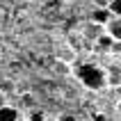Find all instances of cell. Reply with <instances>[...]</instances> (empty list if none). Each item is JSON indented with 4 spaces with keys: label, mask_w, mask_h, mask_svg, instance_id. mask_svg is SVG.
I'll return each instance as SVG.
<instances>
[{
    "label": "cell",
    "mask_w": 121,
    "mask_h": 121,
    "mask_svg": "<svg viewBox=\"0 0 121 121\" xmlns=\"http://www.w3.org/2000/svg\"><path fill=\"white\" fill-rule=\"evenodd\" d=\"M78 75H80V80L85 82L89 89H101L103 85L108 82V75L103 73L98 66H94V64H85V66H80Z\"/></svg>",
    "instance_id": "cell-1"
},
{
    "label": "cell",
    "mask_w": 121,
    "mask_h": 121,
    "mask_svg": "<svg viewBox=\"0 0 121 121\" xmlns=\"http://www.w3.org/2000/svg\"><path fill=\"white\" fill-rule=\"evenodd\" d=\"M91 21L98 23V25H108L110 21H112V14H110L108 7H105V9H96V12L91 14Z\"/></svg>",
    "instance_id": "cell-2"
},
{
    "label": "cell",
    "mask_w": 121,
    "mask_h": 121,
    "mask_svg": "<svg viewBox=\"0 0 121 121\" xmlns=\"http://www.w3.org/2000/svg\"><path fill=\"white\" fill-rule=\"evenodd\" d=\"M0 121H18V112L9 105H2L0 108Z\"/></svg>",
    "instance_id": "cell-3"
},
{
    "label": "cell",
    "mask_w": 121,
    "mask_h": 121,
    "mask_svg": "<svg viewBox=\"0 0 121 121\" xmlns=\"http://www.w3.org/2000/svg\"><path fill=\"white\" fill-rule=\"evenodd\" d=\"M108 32H110V37H112V39L121 41V18L110 21V23H108Z\"/></svg>",
    "instance_id": "cell-4"
},
{
    "label": "cell",
    "mask_w": 121,
    "mask_h": 121,
    "mask_svg": "<svg viewBox=\"0 0 121 121\" xmlns=\"http://www.w3.org/2000/svg\"><path fill=\"white\" fill-rule=\"evenodd\" d=\"M108 9H110L112 16H121V0H112V2L108 5Z\"/></svg>",
    "instance_id": "cell-5"
},
{
    "label": "cell",
    "mask_w": 121,
    "mask_h": 121,
    "mask_svg": "<svg viewBox=\"0 0 121 121\" xmlns=\"http://www.w3.org/2000/svg\"><path fill=\"white\" fill-rule=\"evenodd\" d=\"M98 46H103V48H112V37H101V39H98Z\"/></svg>",
    "instance_id": "cell-6"
},
{
    "label": "cell",
    "mask_w": 121,
    "mask_h": 121,
    "mask_svg": "<svg viewBox=\"0 0 121 121\" xmlns=\"http://www.w3.org/2000/svg\"><path fill=\"white\" fill-rule=\"evenodd\" d=\"M62 121H75V119H73V117H64Z\"/></svg>",
    "instance_id": "cell-7"
},
{
    "label": "cell",
    "mask_w": 121,
    "mask_h": 121,
    "mask_svg": "<svg viewBox=\"0 0 121 121\" xmlns=\"http://www.w3.org/2000/svg\"><path fill=\"white\" fill-rule=\"evenodd\" d=\"M119 112H121V105H119Z\"/></svg>",
    "instance_id": "cell-8"
}]
</instances>
